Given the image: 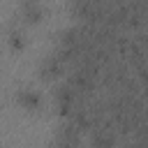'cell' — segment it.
I'll return each instance as SVG.
<instances>
[{"mask_svg":"<svg viewBox=\"0 0 148 148\" xmlns=\"http://www.w3.org/2000/svg\"><path fill=\"white\" fill-rule=\"evenodd\" d=\"M79 141H81V132L69 123H65L53 136V146L56 148H79Z\"/></svg>","mask_w":148,"mask_h":148,"instance_id":"6da1fadb","label":"cell"},{"mask_svg":"<svg viewBox=\"0 0 148 148\" xmlns=\"http://www.w3.org/2000/svg\"><path fill=\"white\" fill-rule=\"evenodd\" d=\"M39 74H42V79H46V81L58 79V76L62 74V58H60L58 53L46 56V58L39 62Z\"/></svg>","mask_w":148,"mask_h":148,"instance_id":"7a4b0ae2","label":"cell"},{"mask_svg":"<svg viewBox=\"0 0 148 148\" xmlns=\"http://www.w3.org/2000/svg\"><path fill=\"white\" fill-rule=\"evenodd\" d=\"M16 102H18L23 109L35 111V109H39V106H42V95H39V90H35V88L25 86V88H18V92H16Z\"/></svg>","mask_w":148,"mask_h":148,"instance_id":"3957f363","label":"cell"},{"mask_svg":"<svg viewBox=\"0 0 148 148\" xmlns=\"http://www.w3.org/2000/svg\"><path fill=\"white\" fill-rule=\"evenodd\" d=\"M21 14L28 18V21H37L42 14H44V5L37 2V0H25L21 5Z\"/></svg>","mask_w":148,"mask_h":148,"instance_id":"277c9868","label":"cell"},{"mask_svg":"<svg viewBox=\"0 0 148 148\" xmlns=\"http://www.w3.org/2000/svg\"><path fill=\"white\" fill-rule=\"evenodd\" d=\"M7 35H9V44H12V49H23V46H25V32H23V28L12 25Z\"/></svg>","mask_w":148,"mask_h":148,"instance_id":"5b68a950","label":"cell"}]
</instances>
